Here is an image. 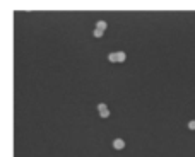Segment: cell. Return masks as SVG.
Here are the masks:
<instances>
[{"instance_id": "cell-4", "label": "cell", "mask_w": 195, "mask_h": 157, "mask_svg": "<svg viewBox=\"0 0 195 157\" xmlns=\"http://www.w3.org/2000/svg\"><path fill=\"white\" fill-rule=\"evenodd\" d=\"M98 111H99V113H103V111H108V106H106L104 102H101V104H98Z\"/></svg>"}, {"instance_id": "cell-7", "label": "cell", "mask_w": 195, "mask_h": 157, "mask_svg": "<svg viewBox=\"0 0 195 157\" xmlns=\"http://www.w3.org/2000/svg\"><path fill=\"white\" fill-rule=\"evenodd\" d=\"M188 128H190V130H195V119L188 121Z\"/></svg>"}, {"instance_id": "cell-3", "label": "cell", "mask_w": 195, "mask_h": 157, "mask_svg": "<svg viewBox=\"0 0 195 157\" xmlns=\"http://www.w3.org/2000/svg\"><path fill=\"white\" fill-rule=\"evenodd\" d=\"M127 60V53L125 51H117V61H125Z\"/></svg>"}, {"instance_id": "cell-2", "label": "cell", "mask_w": 195, "mask_h": 157, "mask_svg": "<svg viewBox=\"0 0 195 157\" xmlns=\"http://www.w3.org/2000/svg\"><path fill=\"white\" fill-rule=\"evenodd\" d=\"M106 27H108L106 20H98V22H96V29H101V31H104Z\"/></svg>"}, {"instance_id": "cell-5", "label": "cell", "mask_w": 195, "mask_h": 157, "mask_svg": "<svg viewBox=\"0 0 195 157\" xmlns=\"http://www.w3.org/2000/svg\"><path fill=\"white\" fill-rule=\"evenodd\" d=\"M103 33H104V31H101V29H94V31H93L94 38H101V36H103Z\"/></svg>"}, {"instance_id": "cell-6", "label": "cell", "mask_w": 195, "mask_h": 157, "mask_svg": "<svg viewBox=\"0 0 195 157\" xmlns=\"http://www.w3.org/2000/svg\"><path fill=\"white\" fill-rule=\"evenodd\" d=\"M108 60H110L111 63H115V61H117V53H110V55H108Z\"/></svg>"}, {"instance_id": "cell-1", "label": "cell", "mask_w": 195, "mask_h": 157, "mask_svg": "<svg viewBox=\"0 0 195 157\" xmlns=\"http://www.w3.org/2000/svg\"><path fill=\"white\" fill-rule=\"evenodd\" d=\"M113 149H115V150H123V149H125V142H123L122 138H115V140H113Z\"/></svg>"}]
</instances>
